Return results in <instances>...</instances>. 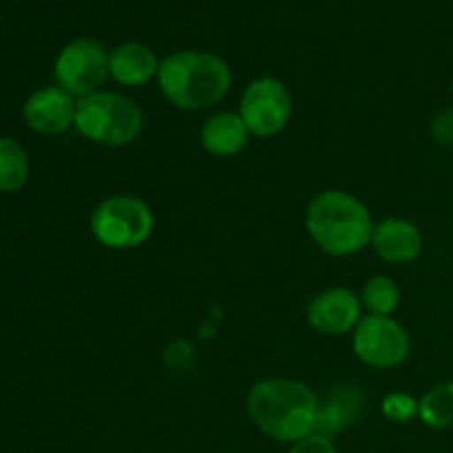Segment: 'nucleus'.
<instances>
[{
  "label": "nucleus",
  "mask_w": 453,
  "mask_h": 453,
  "mask_svg": "<svg viewBox=\"0 0 453 453\" xmlns=\"http://www.w3.org/2000/svg\"><path fill=\"white\" fill-rule=\"evenodd\" d=\"M246 410L265 436L279 442H296L314 434L319 398L299 380L264 379L248 392Z\"/></svg>",
  "instance_id": "f257e3e1"
},
{
  "label": "nucleus",
  "mask_w": 453,
  "mask_h": 453,
  "mask_svg": "<svg viewBox=\"0 0 453 453\" xmlns=\"http://www.w3.org/2000/svg\"><path fill=\"white\" fill-rule=\"evenodd\" d=\"M370 208L345 190H323L310 202L305 228L312 242L332 257H349L365 250L374 233Z\"/></svg>",
  "instance_id": "f03ea898"
},
{
  "label": "nucleus",
  "mask_w": 453,
  "mask_h": 453,
  "mask_svg": "<svg viewBox=\"0 0 453 453\" xmlns=\"http://www.w3.org/2000/svg\"><path fill=\"white\" fill-rule=\"evenodd\" d=\"M157 84L175 109L202 111L224 100L233 73L215 53L177 51L159 62Z\"/></svg>",
  "instance_id": "7ed1b4c3"
},
{
  "label": "nucleus",
  "mask_w": 453,
  "mask_h": 453,
  "mask_svg": "<svg viewBox=\"0 0 453 453\" xmlns=\"http://www.w3.org/2000/svg\"><path fill=\"white\" fill-rule=\"evenodd\" d=\"M73 127L96 144L128 146L144 128V113L128 96L102 88L93 96L80 97Z\"/></svg>",
  "instance_id": "20e7f679"
},
{
  "label": "nucleus",
  "mask_w": 453,
  "mask_h": 453,
  "mask_svg": "<svg viewBox=\"0 0 453 453\" xmlns=\"http://www.w3.org/2000/svg\"><path fill=\"white\" fill-rule=\"evenodd\" d=\"M88 226L100 246L111 250H133L150 239L155 217L144 199L135 195H113L93 208Z\"/></svg>",
  "instance_id": "39448f33"
},
{
  "label": "nucleus",
  "mask_w": 453,
  "mask_h": 453,
  "mask_svg": "<svg viewBox=\"0 0 453 453\" xmlns=\"http://www.w3.org/2000/svg\"><path fill=\"white\" fill-rule=\"evenodd\" d=\"M58 87L75 100L102 91L109 78V51L97 40L78 38L66 44L53 66Z\"/></svg>",
  "instance_id": "423d86ee"
},
{
  "label": "nucleus",
  "mask_w": 453,
  "mask_h": 453,
  "mask_svg": "<svg viewBox=\"0 0 453 453\" xmlns=\"http://www.w3.org/2000/svg\"><path fill=\"white\" fill-rule=\"evenodd\" d=\"M352 348L358 361L365 365L376 370H392L407 361L411 341L396 319L367 314L354 327Z\"/></svg>",
  "instance_id": "0eeeda50"
},
{
  "label": "nucleus",
  "mask_w": 453,
  "mask_h": 453,
  "mask_svg": "<svg viewBox=\"0 0 453 453\" xmlns=\"http://www.w3.org/2000/svg\"><path fill=\"white\" fill-rule=\"evenodd\" d=\"M239 115L246 122L250 135L274 137L288 127L292 115V96L286 84L277 78L252 80L239 102Z\"/></svg>",
  "instance_id": "6e6552de"
},
{
  "label": "nucleus",
  "mask_w": 453,
  "mask_h": 453,
  "mask_svg": "<svg viewBox=\"0 0 453 453\" xmlns=\"http://www.w3.org/2000/svg\"><path fill=\"white\" fill-rule=\"evenodd\" d=\"M361 296H357L348 288H330V290L319 292L308 305V323L319 334H348L361 323Z\"/></svg>",
  "instance_id": "1a4fd4ad"
},
{
  "label": "nucleus",
  "mask_w": 453,
  "mask_h": 453,
  "mask_svg": "<svg viewBox=\"0 0 453 453\" xmlns=\"http://www.w3.org/2000/svg\"><path fill=\"white\" fill-rule=\"evenodd\" d=\"M78 100L60 87H44L25 102V119L35 133L60 135L75 124Z\"/></svg>",
  "instance_id": "9d476101"
},
{
  "label": "nucleus",
  "mask_w": 453,
  "mask_h": 453,
  "mask_svg": "<svg viewBox=\"0 0 453 453\" xmlns=\"http://www.w3.org/2000/svg\"><path fill=\"white\" fill-rule=\"evenodd\" d=\"M370 246L388 264H410L423 252V234L411 221L389 217L374 226Z\"/></svg>",
  "instance_id": "9b49d317"
},
{
  "label": "nucleus",
  "mask_w": 453,
  "mask_h": 453,
  "mask_svg": "<svg viewBox=\"0 0 453 453\" xmlns=\"http://www.w3.org/2000/svg\"><path fill=\"white\" fill-rule=\"evenodd\" d=\"M199 142L203 150L215 157H234L250 142V131L239 111H219L202 124Z\"/></svg>",
  "instance_id": "f8f14e48"
},
{
  "label": "nucleus",
  "mask_w": 453,
  "mask_h": 453,
  "mask_svg": "<svg viewBox=\"0 0 453 453\" xmlns=\"http://www.w3.org/2000/svg\"><path fill=\"white\" fill-rule=\"evenodd\" d=\"M363 411V392L357 385H339L323 401H319L317 427L314 434L334 438L345 427L354 425Z\"/></svg>",
  "instance_id": "ddd939ff"
},
{
  "label": "nucleus",
  "mask_w": 453,
  "mask_h": 453,
  "mask_svg": "<svg viewBox=\"0 0 453 453\" xmlns=\"http://www.w3.org/2000/svg\"><path fill=\"white\" fill-rule=\"evenodd\" d=\"M157 71V56L142 42H124L109 53V75L122 87H144Z\"/></svg>",
  "instance_id": "4468645a"
},
{
  "label": "nucleus",
  "mask_w": 453,
  "mask_h": 453,
  "mask_svg": "<svg viewBox=\"0 0 453 453\" xmlns=\"http://www.w3.org/2000/svg\"><path fill=\"white\" fill-rule=\"evenodd\" d=\"M29 157L18 142L0 137V193H16L27 184Z\"/></svg>",
  "instance_id": "2eb2a0df"
},
{
  "label": "nucleus",
  "mask_w": 453,
  "mask_h": 453,
  "mask_svg": "<svg viewBox=\"0 0 453 453\" xmlns=\"http://www.w3.org/2000/svg\"><path fill=\"white\" fill-rule=\"evenodd\" d=\"M418 418L432 429H447L453 425V380L429 389L418 401Z\"/></svg>",
  "instance_id": "dca6fc26"
},
{
  "label": "nucleus",
  "mask_w": 453,
  "mask_h": 453,
  "mask_svg": "<svg viewBox=\"0 0 453 453\" xmlns=\"http://www.w3.org/2000/svg\"><path fill=\"white\" fill-rule=\"evenodd\" d=\"M363 308L376 317H392L401 305V290L394 283V279L385 274H376L363 286L361 292Z\"/></svg>",
  "instance_id": "f3484780"
},
{
  "label": "nucleus",
  "mask_w": 453,
  "mask_h": 453,
  "mask_svg": "<svg viewBox=\"0 0 453 453\" xmlns=\"http://www.w3.org/2000/svg\"><path fill=\"white\" fill-rule=\"evenodd\" d=\"M380 411L385 418L394 420V423H410L411 418L418 416V401L411 394L392 392L380 403Z\"/></svg>",
  "instance_id": "a211bd4d"
},
{
  "label": "nucleus",
  "mask_w": 453,
  "mask_h": 453,
  "mask_svg": "<svg viewBox=\"0 0 453 453\" xmlns=\"http://www.w3.org/2000/svg\"><path fill=\"white\" fill-rule=\"evenodd\" d=\"M193 361V348L186 343L184 339L171 341L164 349V363H166L171 370H186Z\"/></svg>",
  "instance_id": "6ab92c4d"
},
{
  "label": "nucleus",
  "mask_w": 453,
  "mask_h": 453,
  "mask_svg": "<svg viewBox=\"0 0 453 453\" xmlns=\"http://www.w3.org/2000/svg\"><path fill=\"white\" fill-rule=\"evenodd\" d=\"M290 453H336V449L330 438L312 434V436L303 438V441L292 442Z\"/></svg>",
  "instance_id": "aec40b11"
},
{
  "label": "nucleus",
  "mask_w": 453,
  "mask_h": 453,
  "mask_svg": "<svg viewBox=\"0 0 453 453\" xmlns=\"http://www.w3.org/2000/svg\"><path fill=\"white\" fill-rule=\"evenodd\" d=\"M432 133L441 144L453 146V109L442 111L434 118L432 122Z\"/></svg>",
  "instance_id": "412c9836"
},
{
  "label": "nucleus",
  "mask_w": 453,
  "mask_h": 453,
  "mask_svg": "<svg viewBox=\"0 0 453 453\" xmlns=\"http://www.w3.org/2000/svg\"><path fill=\"white\" fill-rule=\"evenodd\" d=\"M451 97H453V84H451Z\"/></svg>",
  "instance_id": "4be33fe9"
}]
</instances>
